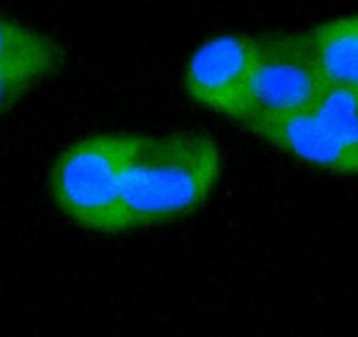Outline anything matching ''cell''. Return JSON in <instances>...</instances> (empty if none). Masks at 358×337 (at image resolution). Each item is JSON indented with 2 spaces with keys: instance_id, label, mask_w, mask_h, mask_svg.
<instances>
[{
  "instance_id": "1",
  "label": "cell",
  "mask_w": 358,
  "mask_h": 337,
  "mask_svg": "<svg viewBox=\"0 0 358 337\" xmlns=\"http://www.w3.org/2000/svg\"><path fill=\"white\" fill-rule=\"evenodd\" d=\"M222 150L199 132L146 136L129 171L120 230L174 222L201 208L222 176Z\"/></svg>"
},
{
  "instance_id": "5",
  "label": "cell",
  "mask_w": 358,
  "mask_h": 337,
  "mask_svg": "<svg viewBox=\"0 0 358 337\" xmlns=\"http://www.w3.org/2000/svg\"><path fill=\"white\" fill-rule=\"evenodd\" d=\"M65 62V50L46 34L0 15V116Z\"/></svg>"
},
{
  "instance_id": "2",
  "label": "cell",
  "mask_w": 358,
  "mask_h": 337,
  "mask_svg": "<svg viewBox=\"0 0 358 337\" xmlns=\"http://www.w3.org/2000/svg\"><path fill=\"white\" fill-rule=\"evenodd\" d=\"M146 134H94L69 146L51 167L50 190L65 216L86 230H120L127 176Z\"/></svg>"
},
{
  "instance_id": "6",
  "label": "cell",
  "mask_w": 358,
  "mask_h": 337,
  "mask_svg": "<svg viewBox=\"0 0 358 337\" xmlns=\"http://www.w3.org/2000/svg\"><path fill=\"white\" fill-rule=\"evenodd\" d=\"M306 32L323 81L358 136V15L329 20Z\"/></svg>"
},
{
  "instance_id": "3",
  "label": "cell",
  "mask_w": 358,
  "mask_h": 337,
  "mask_svg": "<svg viewBox=\"0 0 358 337\" xmlns=\"http://www.w3.org/2000/svg\"><path fill=\"white\" fill-rule=\"evenodd\" d=\"M323 85L308 32L260 36L257 67L239 125L255 134L290 118L315 102Z\"/></svg>"
},
{
  "instance_id": "4",
  "label": "cell",
  "mask_w": 358,
  "mask_h": 337,
  "mask_svg": "<svg viewBox=\"0 0 358 337\" xmlns=\"http://www.w3.org/2000/svg\"><path fill=\"white\" fill-rule=\"evenodd\" d=\"M260 36L220 34L202 43L188 60L183 87L190 101L239 123L257 67Z\"/></svg>"
}]
</instances>
